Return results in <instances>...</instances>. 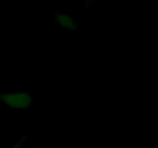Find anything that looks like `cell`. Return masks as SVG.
<instances>
[{
  "label": "cell",
  "mask_w": 158,
  "mask_h": 148,
  "mask_svg": "<svg viewBox=\"0 0 158 148\" xmlns=\"http://www.w3.org/2000/svg\"><path fill=\"white\" fill-rule=\"evenodd\" d=\"M35 98L29 92L14 90L9 92H0V102L7 107L15 110H25L32 107Z\"/></svg>",
  "instance_id": "6da1fadb"
},
{
  "label": "cell",
  "mask_w": 158,
  "mask_h": 148,
  "mask_svg": "<svg viewBox=\"0 0 158 148\" xmlns=\"http://www.w3.org/2000/svg\"><path fill=\"white\" fill-rule=\"evenodd\" d=\"M54 19L55 23L64 30L74 32L77 29V23L72 15L60 12L54 15Z\"/></svg>",
  "instance_id": "7a4b0ae2"
}]
</instances>
